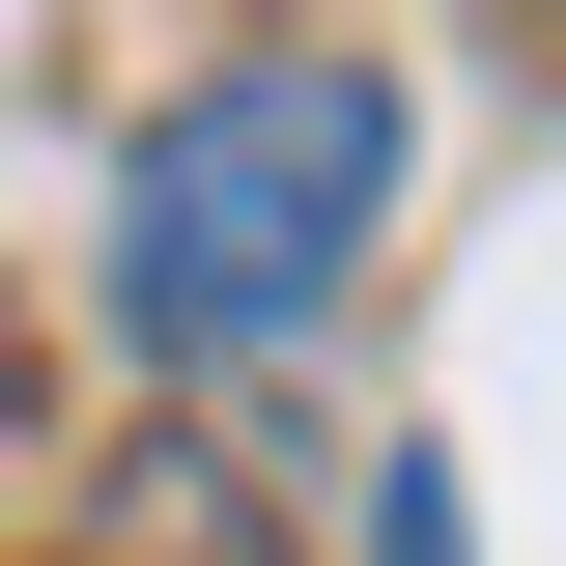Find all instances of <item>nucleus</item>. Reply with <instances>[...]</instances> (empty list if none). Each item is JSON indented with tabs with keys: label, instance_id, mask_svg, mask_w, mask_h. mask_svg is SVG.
<instances>
[{
	"label": "nucleus",
	"instance_id": "1",
	"mask_svg": "<svg viewBox=\"0 0 566 566\" xmlns=\"http://www.w3.org/2000/svg\"><path fill=\"white\" fill-rule=\"evenodd\" d=\"M368 227H397V85L368 57H227V85H170L114 142V340L255 368L368 283Z\"/></svg>",
	"mask_w": 566,
	"mask_h": 566
},
{
	"label": "nucleus",
	"instance_id": "2",
	"mask_svg": "<svg viewBox=\"0 0 566 566\" xmlns=\"http://www.w3.org/2000/svg\"><path fill=\"white\" fill-rule=\"evenodd\" d=\"M368 566H482V510H453V453H368Z\"/></svg>",
	"mask_w": 566,
	"mask_h": 566
}]
</instances>
